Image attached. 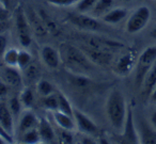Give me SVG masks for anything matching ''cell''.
I'll return each instance as SVG.
<instances>
[{"label": "cell", "mask_w": 156, "mask_h": 144, "mask_svg": "<svg viewBox=\"0 0 156 144\" xmlns=\"http://www.w3.org/2000/svg\"><path fill=\"white\" fill-rule=\"evenodd\" d=\"M79 0H47L49 5H56V7H69L74 3H77Z\"/></svg>", "instance_id": "cell-35"}, {"label": "cell", "mask_w": 156, "mask_h": 144, "mask_svg": "<svg viewBox=\"0 0 156 144\" xmlns=\"http://www.w3.org/2000/svg\"><path fill=\"white\" fill-rule=\"evenodd\" d=\"M59 52L61 62L73 75L88 76V74L93 69L94 63L91 62L83 49H79L71 44L63 43L60 46Z\"/></svg>", "instance_id": "cell-1"}, {"label": "cell", "mask_w": 156, "mask_h": 144, "mask_svg": "<svg viewBox=\"0 0 156 144\" xmlns=\"http://www.w3.org/2000/svg\"><path fill=\"white\" fill-rule=\"evenodd\" d=\"M18 97H20L23 108L31 109V107L33 106V101H34V96H33V92L30 88H25Z\"/></svg>", "instance_id": "cell-26"}, {"label": "cell", "mask_w": 156, "mask_h": 144, "mask_svg": "<svg viewBox=\"0 0 156 144\" xmlns=\"http://www.w3.org/2000/svg\"><path fill=\"white\" fill-rule=\"evenodd\" d=\"M40 17H41L42 22H43L44 26L46 27L47 31H50V32L55 33L57 30H58V27H57L56 23H55L54 20L50 18V16L47 15L44 11L40 12Z\"/></svg>", "instance_id": "cell-32"}, {"label": "cell", "mask_w": 156, "mask_h": 144, "mask_svg": "<svg viewBox=\"0 0 156 144\" xmlns=\"http://www.w3.org/2000/svg\"><path fill=\"white\" fill-rule=\"evenodd\" d=\"M37 91L42 97H45L47 95H50L55 93V89L52 84L48 80L40 79L37 83Z\"/></svg>", "instance_id": "cell-27"}, {"label": "cell", "mask_w": 156, "mask_h": 144, "mask_svg": "<svg viewBox=\"0 0 156 144\" xmlns=\"http://www.w3.org/2000/svg\"><path fill=\"white\" fill-rule=\"evenodd\" d=\"M58 135L59 141L62 143H72L73 142V135H72L71 131L66 130V129H62L59 127V132H56V135Z\"/></svg>", "instance_id": "cell-34"}, {"label": "cell", "mask_w": 156, "mask_h": 144, "mask_svg": "<svg viewBox=\"0 0 156 144\" xmlns=\"http://www.w3.org/2000/svg\"><path fill=\"white\" fill-rule=\"evenodd\" d=\"M8 18H9V11H8V8H5V5L0 3V22L7 20Z\"/></svg>", "instance_id": "cell-38"}, {"label": "cell", "mask_w": 156, "mask_h": 144, "mask_svg": "<svg viewBox=\"0 0 156 144\" xmlns=\"http://www.w3.org/2000/svg\"><path fill=\"white\" fill-rule=\"evenodd\" d=\"M149 99H150V101L156 104V86H155V88L153 89V91H152V93H151V95H150Z\"/></svg>", "instance_id": "cell-42"}, {"label": "cell", "mask_w": 156, "mask_h": 144, "mask_svg": "<svg viewBox=\"0 0 156 144\" xmlns=\"http://www.w3.org/2000/svg\"><path fill=\"white\" fill-rule=\"evenodd\" d=\"M57 94H58V110L59 111L69 114V115H73L74 109H73V107H72L71 103H69V98L61 92L57 93Z\"/></svg>", "instance_id": "cell-25"}, {"label": "cell", "mask_w": 156, "mask_h": 144, "mask_svg": "<svg viewBox=\"0 0 156 144\" xmlns=\"http://www.w3.org/2000/svg\"><path fill=\"white\" fill-rule=\"evenodd\" d=\"M15 24L17 30L18 42L23 47L27 48L32 43L31 37V27L29 24L28 17L25 14V11L22 7H18L15 11Z\"/></svg>", "instance_id": "cell-5"}, {"label": "cell", "mask_w": 156, "mask_h": 144, "mask_svg": "<svg viewBox=\"0 0 156 144\" xmlns=\"http://www.w3.org/2000/svg\"><path fill=\"white\" fill-rule=\"evenodd\" d=\"M40 132V137H41L42 142H46V143H49V142H54L56 135V130L51 127L49 121L47 118H43L40 120L39 126H37Z\"/></svg>", "instance_id": "cell-18"}, {"label": "cell", "mask_w": 156, "mask_h": 144, "mask_svg": "<svg viewBox=\"0 0 156 144\" xmlns=\"http://www.w3.org/2000/svg\"><path fill=\"white\" fill-rule=\"evenodd\" d=\"M20 142L22 143H28V144H34V143L42 142L37 127V128L29 129V130L25 131L24 133H22L20 135Z\"/></svg>", "instance_id": "cell-23"}, {"label": "cell", "mask_w": 156, "mask_h": 144, "mask_svg": "<svg viewBox=\"0 0 156 144\" xmlns=\"http://www.w3.org/2000/svg\"><path fill=\"white\" fill-rule=\"evenodd\" d=\"M41 58L44 64L51 69H56L61 63L60 52L49 45H45L41 48Z\"/></svg>", "instance_id": "cell-12"}, {"label": "cell", "mask_w": 156, "mask_h": 144, "mask_svg": "<svg viewBox=\"0 0 156 144\" xmlns=\"http://www.w3.org/2000/svg\"><path fill=\"white\" fill-rule=\"evenodd\" d=\"M9 22L7 20H3V22H0V34H3V33H7L9 30Z\"/></svg>", "instance_id": "cell-39"}, {"label": "cell", "mask_w": 156, "mask_h": 144, "mask_svg": "<svg viewBox=\"0 0 156 144\" xmlns=\"http://www.w3.org/2000/svg\"><path fill=\"white\" fill-rule=\"evenodd\" d=\"M83 50L88 56V58L91 60V62L96 65H104L105 66V65L110 64L111 61H112V52L96 49V48H92L89 47V46H86Z\"/></svg>", "instance_id": "cell-10"}, {"label": "cell", "mask_w": 156, "mask_h": 144, "mask_svg": "<svg viewBox=\"0 0 156 144\" xmlns=\"http://www.w3.org/2000/svg\"><path fill=\"white\" fill-rule=\"evenodd\" d=\"M0 3L3 5L5 8H9V5H10V0H0Z\"/></svg>", "instance_id": "cell-43"}, {"label": "cell", "mask_w": 156, "mask_h": 144, "mask_svg": "<svg viewBox=\"0 0 156 144\" xmlns=\"http://www.w3.org/2000/svg\"><path fill=\"white\" fill-rule=\"evenodd\" d=\"M69 22L74 26L80 28L86 31H98L100 29V23L95 17L88 13H78L75 15H71Z\"/></svg>", "instance_id": "cell-7"}, {"label": "cell", "mask_w": 156, "mask_h": 144, "mask_svg": "<svg viewBox=\"0 0 156 144\" xmlns=\"http://www.w3.org/2000/svg\"><path fill=\"white\" fill-rule=\"evenodd\" d=\"M156 62V46L147 47L140 56L137 58L136 62V76H135V83L140 88L144 80L145 75L151 69V67Z\"/></svg>", "instance_id": "cell-3"}, {"label": "cell", "mask_w": 156, "mask_h": 144, "mask_svg": "<svg viewBox=\"0 0 156 144\" xmlns=\"http://www.w3.org/2000/svg\"><path fill=\"white\" fill-rule=\"evenodd\" d=\"M28 20H29V24H30L31 30L34 31L37 34L45 35L46 33H47V29L44 26L40 15H37V14L33 13V12H30V13L28 14Z\"/></svg>", "instance_id": "cell-22"}, {"label": "cell", "mask_w": 156, "mask_h": 144, "mask_svg": "<svg viewBox=\"0 0 156 144\" xmlns=\"http://www.w3.org/2000/svg\"><path fill=\"white\" fill-rule=\"evenodd\" d=\"M40 120L31 109H26L22 112L20 116V121H18V132L20 135L24 133L25 131L29 130V129L37 128L39 126Z\"/></svg>", "instance_id": "cell-13"}, {"label": "cell", "mask_w": 156, "mask_h": 144, "mask_svg": "<svg viewBox=\"0 0 156 144\" xmlns=\"http://www.w3.org/2000/svg\"><path fill=\"white\" fill-rule=\"evenodd\" d=\"M122 135H123L124 140L128 143H140L137 124L135 122L134 111L130 107L127 108L125 122H124L123 129H122Z\"/></svg>", "instance_id": "cell-6"}, {"label": "cell", "mask_w": 156, "mask_h": 144, "mask_svg": "<svg viewBox=\"0 0 156 144\" xmlns=\"http://www.w3.org/2000/svg\"><path fill=\"white\" fill-rule=\"evenodd\" d=\"M127 108L128 106L123 93L119 89L111 90L106 100V114L109 123L117 131L122 132Z\"/></svg>", "instance_id": "cell-2"}, {"label": "cell", "mask_w": 156, "mask_h": 144, "mask_svg": "<svg viewBox=\"0 0 156 144\" xmlns=\"http://www.w3.org/2000/svg\"><path fill=\"white\" fill-rule=\"evenodd\" d=\"M150 35H151V37H153V39H155V40H156V28H154L153 30L151 31Z\"/></svg>", "instance_id": "cell-44"}, {"label": "cell", "mask_w": 156, "mask_h": 144, "mask_svg": "<svg viewBox=\"0 0 156 144\" xmlns=\"http://www.w3.org/2000/svg\"><path fill=\"white\" fill-rule=\"evenodd\" d=\"M43 105L50 112L58 110V94L52 93V94L43 97Z\"/></svg>", "instance_id": "cell-29"}, {"label": "cell", "mask_w": 156, "mask_h": 144, "mask_svg": "<svg viewBox=\"0 0 156 144\" xmlns=\"http://www.w3.org/2000/svg\"><path fill=\"white\" fill-rule=\"evenodd\" d=\"M2 78L5 80V83L10 86H20L23 83V77L17 67L7 66L2 71Z\"/></svg>", "instance_id": "cell-16"}, {"label": "cell", "mask_w": 156, "mask_h": 144, "mask_svg": "<svg viewBox=\"0 0 156 144\" xmlns=\"http://www.w3.org/2000/svg\"><path fill=\"white\" fill-rule=\"evenodd\" d=\"M0 137H2L3 139L5 140V142H7V143H13V142H14L13 135H10V133L8 132L5 128H3V126L1 124H0Z\"/></svg>", "instance_id": "cell-37"}, {"label": "cell", "mask_w": 156, "mask_h": 144, "mask_svg": "<svg viewBox=\"0 0 156 144\" xmlns=\"http://www.w3.org/2000/svg\"><path fill=\"white\" fill-rule=\"evenodd\" d=\"M121 1H130V0H121Z\"/></svg>", "instance_id": "cell-46"}, {"label": "cell", "mask_w": 156, "mask_h": 144, "mask_svg": "<svg viewBox=\"0 0 156 144\" xmlns=\"http://www.w3.org/2000/svg\"><path fill=\"white\" fill-rule=\"evenodd\" d=\"M7 45H8V37L5 33L0 34V57H2L5 51L7 50Z\"/></svg>", "instance_id": "cell-36"}, {"label": "cell", "mask_w": 156, "mask_h": 144, "mask_svg": "<svg viewBox=\"0 0 156 144\" xmlns=\"http://www.w3.org/2000/svg\"><path fill=\"white\" fill-rule=\"evenodd\" d=\"M150 19H151V10L145 5L139 7L128 17L125 27L126 32L129 34H135L139 32L143 28H145Z\"/></svg>", "instance_id": "cell-4"}, {"label": "cell", "mask_w": 156, "mask_h": 144, "mask_svg": "<svg viewBox=\"0 0 156 144\" xmlns=\"http://www.w3.org/2000/svg\"><path fill=\"white\" fill-rule=\"evenodd\" d=\"M18 54H20V49H16V48H9V49L5 50L2 56L3 62L5 63V65L7 66L17 67Z\"/></svg>", "instance_id": "cell-24"}, {"label": "cell", "mask_w": 156, "mask_h": 144, "mask_svg": "<svg viewBox=\"0 0 156 144\" xmlns=\"http://www.w3.org/2000/svg\"><path fill=\"white\" fill-rule=\"evenodd\" d=\"M87 46H89V47L105 50V51L112 52V54L113 51L123 47V44H121L120 42L112 41V40H108L100 37H90L87 41Z\"/></svg>", "instance_id": "cell-9"}, {"label": "cell", "mask_w": 156, "mask_h": 144, "mask_svg": "<svg viewBox=\"0 0 156 144\" xmlns=\"http://www.w3.org/2000/svg\"><path fill=\"white\" fill-rule=\"evenodd\" d=\"M24 74H25L26 79H28L29 81H34V80H37V78H39L40 69L35 64L30 63V64L24 69Z\"/></svg>", "instance_id": "cell-31"}, {"label": "cell", "mask_w": 156, "mask_h": 144, "mask_svg": "<svg viewBox=\"0 0 156 144\" xmlns=\"http://www.w3.org/2000/svg\"><path fill=\"white\" fill-rule=\"evenodd\" d=\"M0 124L10 135H14V115L5 101L0 103Z\"/></svg>", "instance_id": "cell-14"}, {"label": "cell", "mask_w": 156, "mask_h": 144, "mask_svg": "<svg viewBox=\"0 0 156 144\" xmlns=\"http://www.w3.org/2000/svg\"><path fill=\"white\" fill-rule=\"evenodd\" d=\"M137 58L133 51L124 54L115 65V71L118 75L125 76L130 73L133 68L136 66Z\"/></svg>", "instance_id": "cell-11"}, {"label": "cell", "mask_w": 156, "mask_h": 144, "mask_svg": "<svg viewBox=\"0 0 156 144\" xmlns=\"http://www.w3.org/2000/svg\"><path fill=\"white\" fill-rule=\"evenodd\" d=\"M127 16V10L124 8H113L102 16V20L106 24L115 25L121 23Z\"/></svg>", "instance_id": "cell-19"}, {"label": "cell", "mask_w": 156, "mask_h": 144, "mask_svg": "<svg viewBox=\"0 0 156 144\" xmlns=\"http://www.w3.org/2000/svg\"><path fill=\"white\" fill-rule=\"evenodd\" d=\"M98 0H79L76 5V11L78 13H89Z\"/></svg>", "instance_id": "cell-30"}, {"label": "cell", "mask_w": 156, "mask_h": 144, "mask_svg": "<svg viewBox=\"0 0 156 144\" xmlns=\"http://www.w3.org/2000/svg\"><path fill=\"white\" fill-rule=\"evenodd\" d=\"M150 124L156 130V111L152 112L151 116H150Z\"/></svg>", "instance_id": "cell-41"}, {"label": "cell", "mask_w": 156, "mask_h": 144, "mask_svg": "<svg viewBox=\"0 0 156 144\" xmlns=\"http://www.w3.org/2000/svg\"><path fill=\"white\" fill-rule=\"evenodd\" d=\"M138 129L140 143H156V130L147 122H140Z\"/></svg>", "instance_id": "cell-17"}, {"label": "cell", "mask_w": 156, "mask_h": 144, "mask_svg": "<svg viewBox=\"0 0 156 144\" xmlns=\"http://www.w3.org/2000/svg\"><path fill=\"white\" fill-rule=\"evenodd\" d=\"M30 63H32V56L28 50H20L18 54L17 67L22 71H24Z\"/></svg>", "instance_id": "cell-28"}, {"label": "cell", "mask_w": 156, "mask_h": 144, "mask_svg": "<svg viewBox=\"0 0 156 144\" xmlns=\"http://www.w3.org/2000/svg\"><path fill=\"white\" fill-rule=\"evenodd\" d=\"M8 92V86L5 82H0V98L2 96H5Z\"/></svg>", "instance_id": "cell-40"}, {"label": "cell", "mask_w": 156, "mask_h": 144, "mask_svg": "<svg viewBox=\"0 0 156 144\" xmlns=\"http://www.w3.org/2000/svg\"><path fill=\"white\" fill-rule=\"evenodd\" d=\"M52 118L56 123V125L58 127L62 129H66V130L73 131L76 128V122L74 120L73 115H69L66 113H63V112L56 110V111H52Z\"/></svg>", "instance_id": "cell-15"}, {"label": "cell", "mask_w": 156, "mask_h": 144, "mask_svg": "<svg viewBox=\"0 0 156 144\" xmlns=\"http://www.w3.org/2000/svg\"><path fill=\"white\" fill-rule=\"evenodd\" d=\"M115 5V0H98L94 7L88 14H90L93 17H102L103 15L110 11Z\"/></svg>", "instance_id": "cell-21"}, {"label": "cell", "mask_w": 156, "mask_h": 144, "mask_svg": "<svg viewBox=\"0 0 156 144\" xmlns=\"http://www.w3.org/2000/svg\"><path fill=\"white\" fill-rule=\"evenodd\" d=\"M3 143H7V142H5V140L2 137H0V144H3Z\"/></svg>", "instance_id": "cell-45"}, {"label": "cell", "mask_w": 156, "mask_h": 144, "mask_svg": "<svg viewBox=\"0 0 156 144\" xmlns=\"http://www.w3.org/2000/svg\"><path fill=\"white\" fill-rule=\"evenodd\" d=\"M73 118L76 122V126L83 133L88 135H93L98 132V126L96 124L83 112L79 110H74Z\"/></svg>", "instance_id": "cell-8"}, {"label": "cell", "mask_w": 156, "mask_h": 144, "mask_svg": "<svg viewBox=\"0 0 156 144\" xmlns=\"http://www.w3.org/2000/svg\"><path fill=\"white\" fill-rule=\"evenodd\" d=\"M156 86V62L154 63V65L151 67L147 74L145 75L144 80L142 82V94L145 98L149 99L150 95H151L153 89Z\"/></svg>", "instance_id": "cell-20"}, {"label": "cell", "mask_w": 156, "mask_h": 144, "mask_svg": "<svg viewBox=\"0 0 156 144\" xmlns=\"http://www.w3.org/2000/svg\"><path fill=\"white\" fill-rule=\"evenodd\" d=\"M8 106H9L10 110H11L14 118H17V116L20 114L23 106L20 100V97H12V98L9 100V103H8Z\"/></svg>", "instance_id": "cell-33"}]
</instances>
